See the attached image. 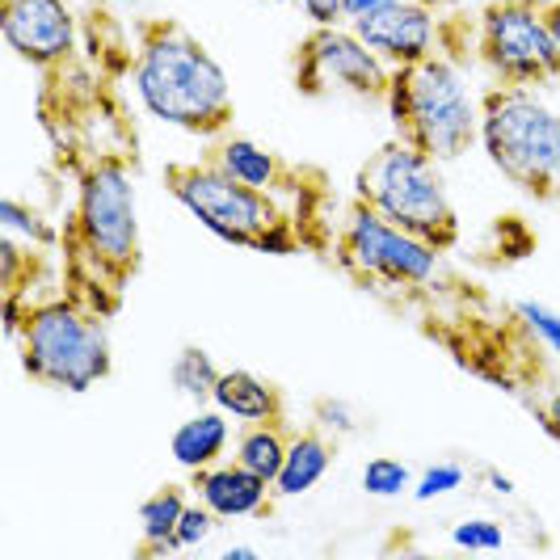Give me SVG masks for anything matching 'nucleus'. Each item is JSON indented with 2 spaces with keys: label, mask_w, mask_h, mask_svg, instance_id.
Wrapping results in <instances>:
<instances>
[{
  "label": "nucleus",
  "mask_w": 560,
  "mask_h": 560,
  "mask_svg": "<svg viewBox=\"0 0 560 560\" xmlns=\"http://www.w3.org/2000/svg\"><path fill=\"white\" fill-rule=\"evenodd\" d=\"M215 527H220V518L207 510V505L190 502L186 505V514H182V523H177V535H173V548L177 552H195V548H202L211 535H215Z\"/></svg>",
  "instance_id": "nucleus-26"
},
{
  "label": "nucleus",
  "mask_w": 560,
  "mask_h": 560,
  "mask_svg": "<svg viewBox=\"0 0 560 560\" xmlns=\"http://www.w3.org/2000/svg\"><path fill=\"white\" fill-rule=\"evenodd\" d=\"M396 0H346L341 4V18L346 22H359V18H371V13H380V9H388Z\"/></svg>",
  "instance_id": "nucleus-29"
},
{
  "label": "nucleus",
  "mask_w": 560,
  "mask_h": 560,
  "mask_svg": "<svg viewBox=\"0 0 560 560\" xmlns=\"http://www.w3.org/2000/svg\"><path fill=\"white\" fill-rule=\"evenodd\" d=\"M468 485V468L455 464V459H439V464H425L418 477H413V498L418 502H439V498H451Z\"/></svg>",
  "instance_id": "nucleus-24"
},
{
  "label": "nucleus",
  "mask_w": 560,
  "mask_h": 560,
  "mask_svg": "<svg viewBox=\"0 0 560 560\" xmlns=\"http://www.w3.org/2000/svg\"><path fill=\"white\" fill-rule=\"evenodd\" d=\"M186 489L182 485H165V489H156L152 498H143L140 502V557H168V552H177L173 548V535H177V523H182V514H186Z\"/></svg>",
  "instance_id": "nucleus-18"
},
{
  "label": "nucleus",
  "mask_w": 560,
  "mask_h": 560,
  "mask_svg": "<svg viewBox=\"0 0 560 560\" xmlns=\"http://www.w3.org/2000/svg\"><path fill=\"white\" fill-rule=\"evenodd\" d=\"M523 4H535V9H548V4H557V0H523Z\"/></svg>",
  "instance_id": "nucleus-35"
},
{
  "label": "nucleus",
  "mask_w": 560,
  "mask_h": 560,
  "mask_svg": "<svg viewBox=\"0 0 560 560\" xmlns=\"http://www.w3.org/2000/svg\"><path fill=\"white\" fill-rule=\"evenodd\" d=\"M468 51L493 77V84L514 89H539L557 84V59H552V34L544 9L523 0H489L472 22Z\"/></svg>",
  "instance_id": "nucleus-9"
},
{
  "label": "nucleus",
  "mask_w": 560,
  "mask_h": 560,
  "mask_svg": "<svg viewBox=\"0 0 560 560\" xmlns=\"http://www.w3.org/2000/svg\"><path fill=\"white\" fill-rule=\"evenodd\" d=\"M544 18H548V34H552V59H557V84H560V0L544 9Z\"/></svg>",
  "instance_id": "nucleus-32"
},
{
  "label": "nucleus",
  "mask_w": 560,
  "mask_h": 560,
  "mask_svg": "<svg viewBox=\"0 0 560 560\" xmlns=\"http://www.w3.org/2000/svg\"><path fill=\"white\" fill-rule=\"evenodd\" d=\"M334 455H337L334 434H325L320 425L291 434L282 472H279V480H275V498H304V493H312L320 480L329 477Z\"/></svg>",
  "instance_id": "nucleus-16"
},
{
  "label": "nucleus",
  "mask_w": 560,
  "mask_h": 560,
  "mask_svg": "<svg viewBox=\"0 0 560 560\" xmlns=\"http://www.w3.org/2000/svg\"><path fill=\"white\" fill-rule=\"evenodd\" d=\"M354 198L388 215L396 228L430 241L434 249L451 253L459 245V211L447 195V177L434 156H425L409 140L380 143L354 177Z\"/></svg>",
  "instance_id": "nucleus-7"
},
{
  "label": "nucleus",
  "mask_w": 560,
  "mask_h": 560,
  "mask_svg": "<svg viewBox=\"0 0 560 560\" xmlns=\"http://www.w3.org/2000/svg\"><path fill=\"white\" fill-rule=\"evenodd\" d=\"M0 34H4L9 51L30 68H38V72L63 68L77 56L72 0H4Z\"/></svg>",
  "instance_id": "nucleus-11"
},
{
  "label": "nucleus",
  "mask_w": 560,
  "mask_h": 560,
  "mask_svg": "<svg viewBox=\"0 0 560 560\" xmlns=\"http://www.w3.org/2000/svg\"><path fill=\"white\" fill-rule=\"evenodd\" d=\"M102 4H114V9H140L148 0H102Z\"/></svg>",
  "instance_id": "nucleus-34"
},
{
  "label": "nucleus",
  "mask_w": 560,
  "mask_h": 560,
  "mask_svg": "<svg viewBox=\"0 0 560 560\" xmlns=\"http://www.w3.org/2000/svg\"><path fill=\"white\" fill-rule=\"evenodd\" d=\"M0 228L13 232V236H22L26 245H38V249H47V245L59 241V232L43 220V211H34L22 198H4L0 202Z\"/></svg>",
  "instance_id": "nucleus-22"
},
{
  "label": "nucleus",
  "mask_w": 560,
  "mask_h": 560,
  "mask_svg": "<svg viewBox=\"0 0 560 560\" xmlns=\"http://www.w3.org/2000/svg\"><path fill=\"white\" fill-rule=\"evenodd\" d=\"M63 241L81 257L93 282L118 300L143 257L136 173L122 156H97L81 168L77 207H72V224Z\"/></svg>",
  "instance_id": "nucleus-3"
},
{
  "label": "nucleus",
  "mask_w": 560,
  "mask_h": 560,
  "mask_svg": "<svg viewBox=\"0 0 560 560\" xmlns=\"http://www.w3.org/2000/svg\"><path fill=\"white\" fill-rule=\"evenodd\" d=\"M220 557H224V560H257L261 552H257V548H249V544H228Z\"/></svg>",
  "instance_id": "nucleus-33"
},
{
  "label": "nucleus",
  "mask_w": 560,
  "mask_h": 560,
  "mask_svg": "<svg viewBox=\"0 0 560 560\" xmlns=\"http://www.w3.org/2000/svg\"><path fill=\"white\" fill-rule=\"evenodd\" d=\"M312 425H320L325 434H354L359 430V413L346 405V400H337V396H320L316 405H312Z\"/></svg>",
  "instance_id": "nucleus-27"
},
{
  "label": "nucleus",
  "mask_w": 560,
  "mask_h": 560,
  "mask_svg": "<svg viewBox=\"0 0 560 560\" xmlns=\"http://www.w3.org/2000/svg\"><path fill=\"white\" fill-rule=\"evenodd\" d=\"M300 4V13L308 18L312 26H341L346 18H341V4L346 0H295Z\"/></svg>",
  "instance_id": "nucleus-28"
},
{
  "label": "nucleus",
  "mask_w": 560,
  "mask_h": 560,
  "mask_svg": "<svg viewBox=\"0 0 560 560\" xmlns=\"http://www.w3.org/2000/svg\"><path fill=\"white\" fill-rule=\"evenodd\" d=\"M165 186L168 195L177 198L198 224H202V232H211L224 245L270 253V257L300 249L295 220L282 211L279 198L236 182L211 156L186 161V165H168Z\"/></svg>",
  "instance_id": "nucleus-5"
},
{
  "label": "nucleus",
  "mask_w": 560,
  "mask_h": 560,
  "mask_svg": "<svg viewBox=\"0 0 560 560\" xmlns=\"http://www.w3.org/2000/svg\"><path fill=\"white\" fill-rule=\"evenodd\" d=\"M366 498H380V502H396L405 493H413V468L405 459L393 455H375L363 464V477H359Z\"/></svg>",
  "instance_id": "nucleus-21"
},
{
  "label": "nucleus",
  "mask_w": 560,
  "mask_h": 560,
  "mask_svg": "<svg viewBox=\"0 0 560 560\" xmlns=\"http://www.w3.org/2000/svg\"><path fill=\"white\" fill-rule=\"evenodd\" d=\"M211 405L224 409L232 421H245V425L282 421L279 388H275L270 380L253 375V371H241V366H232V371L220 375V384H215V393H211Z\"/></svg>",
  "instance_id": "nucleus-17"
},
{
  "label": "nucleus",
  "mask_w": 560,
  "mask_h": 560,
  "mask_svg": "<svg viewBox=\"0 0 560 560\" xmlns=\"http://www.w3.org/2000/svg\"><path fill=\"white\" fill-rule=\"evenodd\" d=\"M346 26L359 30V38L393 72L396 68H413V63L430 59L443 47V22H439L430 0H396L388 9L359 18V22H346Z\"/></svg>",
  "instance_id": "nucleus-12"
},
{
  "label": "nucleus",
  "mask_w": 560,
  "mask_h": 560,
  "mask_svg": "<svg viewBox=\"0 0 560 560\" xmlns=\"http://www.w3.org/2000/svg\"><path fill=\"white\" fill-rule=\"evenodd\" d=\"M337 261L354 279L380 282L393 291H421L439 279L443 270V249L421 241L413 232L396 228L388 215H380L366 202H350L346 220L337 228Z\"/></svg>",
  "instance_id": "nucleus-8"
},
{
  "label": "nucleus",
  "mask_w": 560,
  "mask_h": 560,
  "mask_svg": "<svg viewBox=\"0 0 560 560\" xmlns=\"http://www.w3.org/2000/svg\"><path fill=\"white\" fill-rule=\"evenodd\" d=\"M228 447H232V418H228L224 409H215V405H198L195 413L173 430V439H168L173 464L186 468L190 477L202 472V468H211V464H220Z\"/></svg>",
  "instance_id": "nucleus-14"
},
{
  "label": "nucleus",
  "mask_w": 560,
  "mask_h": 560,
  "mask_svg": "<svg viewBox=\"0 0 560 560\" xmlns=\"http://www.w3.org/2000/svg\"><path fill=\"white\" fill-rule=\"evenodd\" d=\"M480 152L523 195L560 202V110L535 89L480 93Z\"/></svg>",
  "instance_id": "nucleus-6"
},
{
  "label": "nucleus",
  "mask_w": 560,
  "mask_h": 560,
  "mask_svg": "<svg viewBox=\"0 0 560 560\" xmlns=\"http://www.w3.org/2000/svg\"><path fill=\"white\" fill-rule=\"evenodd\" d=\"M480 480H485V485H489V493H498V498H514V493H518L514 477H505L502 468H485Z\"/></svg>",
  "instance_id": "nucleus-30"
},
{
  "label": "nucleus",
  "mask_w": 560,
  "mask_h": 560,
  "mask_svg": "<svg viewBox=\"0 0 560 560\" xmlns=\"http://www.w3.org/2000/svg\"><path fill=\"white\" fill-rule=\"evenodd\" d=\"M190 489H195V498L220 523H236V518H257V514H266L270 502H275V485L270 480H261L257 472H249L245 464H211V468H202L195 472L190 480Z\"/></svg>",
  "instance_id": "nucleus-13"
},
{
  "label": "nucleus",
  "mask_w": 560,
  "mask_h": 560,
  "mask_svg": "<svg viewBox=\"0 0 560 560\" xmlns=\"http://www.w3.org/2000/svg\"><path fill=\"white\" fill-rule=\"evenodd\" d=\"M9 337L18 341L22 371L34 384L56 393L81 396L102 384L114 366L106 312L81 304L77 295H47V300H4Z\"/></svg>",
  "instance_id": "nucleus-2"
},
{
  "label": "nucleus",
  "mask_w": 560,
  "mask_h": 560,
  "mask_svg": "<svg viewBox=\"0 0 560 560\" xmlns=\"http://www.w3.org/2000/svg\"><path fill=\"white\" fill-rule=\"evenodd\" d=\"M211 161H215L220 168H228L236 182H245V186H253V190H266V195L287 190V177H291V168L282 165L279 152L261 148V143L249 140V136H232V131L215 140Z\"/></svg>",
  "instance_id": "nucleus-15"
},
{
  "label": "nucleus",
  "mask_w": 560,
  "mask_h": 560,
  "mask_svg": "<svg viewBox=\"0 0 560 560\" xmlns=\"http://www.w3.org/2000/svg\"><path fill=\"white\" fill-rule=\"evenodd\" d=\"M287 447H291V434L282 430V421H261V425H249L236 434V464H245L249 472L275 485L282 472V459H287Z\"/></svg>",
  "instance_id": "nucleus-19"
},
{
  "label": "nucleus",
  "mask_w": 560,
  "mask_h": 560,
  "mask_svg": "<svg viewBox=\"0 0 560 560\" xmlns=\"http://www.w3.org/2000/svg\"><path fill=\"white\" fill-rule=\"evenodd\" d=\"M384 106L396 140H409L439 165L468 156L480 143V97L472 93L468 68L447 51L396 68Z\"/></svg>",
  "instance_id": "nucleus-4"
},
{
  "label": "nucleus",
  "mask_w": 560,
  "mask_h": 560,
  "mask_svg": "<svg viewBox=\"0 0 560 560\" xmlns=\"http://www.w3.org/2000/svg\"><path fill=\"white\" fill-rule=\"evenodd\" d=\"M295 84L308 97L346 93L359 102H384L393 68L366 47L354 26H312L295 51Z\"/></svg>",
  "instance_id": "nucleus-10"
},
{
  "label": "nucleus",
  "mask_w": 560,
  "mask_h": 560,
  "mask_svg": "<svg viewBox=\"0 0 560 560\" xmlns=\"http://www.w3.org/2000/svg\"><path fill=\"white\" fill-rule=\"evenodd\" d=\"M510 532H505L502 518H485V514H472V518H459L451 527V544L459 552H502Z\"/></svg>",
  "instance_id": "nucleus-23"
},
{
  "label": "nucleus",
  "mask_w": 560,
  "mask_h": 560,
  "mask_svg": "<svg viewBox=\"0 0 560 560\" xmlns=\"http://www.w3.org/2000/svg\"><path fill=\"white\" fill-rule=\"evenodd\" d=\"M131 89L152 122L195 140L228 136L236 114L224 63L190 30L165 18L140 26V47L131 59Z\"/></svg>",
  "instance_id": "nucleus-1"
},
{
  "label": "nucleus",
  "mask_w": 560,
  "mask_h": 560,
  "mask_svg": "<svg viewBox=\"0 0 560 560\" xmlns=\"http://www.w3.org/2000/svg\"><path fill=\"white\" fill-rule=\"evenodd\" d=\"M539 418H544V425H548V434L560 443V388L539 405Z\"/></svg>",
  "instance_id": "nucleus-31"
},
{
  "label": "nucleus",
  "mask_w": 560,
  "mask_h": 560,
  "mask_svg": "<svg viewBox=\"0 0 560 560\" xmlns=\"http://www.w3.org/2000/svg\"><path fill=\"white\" fill-rule=\"evenodd\" d=\"M514 320H518L548 354L560 359V312L557 308H548V304H539V300H518V304H514Z\"/></svg>",
  "instance_id": "nucleus-25"
},
{
  "label": "nucleus",
  "mask_w": 560,
  "mask_h": 560,
  "mask_svg": "<svg viewBox=\"0 0 560 560\" xmlns=\"http://www.w3.org/2000/svg\"><path fill=\"white\" fill-rule=\"evenodd\" d=\"M220 375L224 371L215 366V359L202 346H182L173 366H168V384L186 396L190 405H211V393H215Z\"/></svg>",
  "instance_id": "nucleus-20"
}]
</instances>
